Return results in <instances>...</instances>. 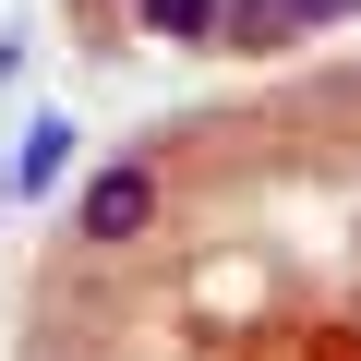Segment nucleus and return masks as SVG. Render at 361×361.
Instances as JSON below:
<instances>
[{
    "mask_svg": "<svg viewBox=\"0 0 361 361\" xmlns=\"http://www.w3.org/2000/svg\"><path fill=\"white\" fill-rule=\"evenodd\" d=\"M13 180H25V193L73 180V121H37V133H25V157H13Z\"/></svg>",
    "mask_w": 361,
    "mask_h": 361,
    "instance_id": "f257e3e1",
    "label": "nucleus"
}]
</instances>
